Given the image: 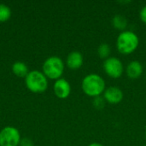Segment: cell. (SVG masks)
<instances>
[{
    "mask_svg": "<svg viewBox=\"0 0 146 146\" xmlns=\"http://www.w3.org/2000/svg\"><path fill=\"white\" fill-rule=\"evenodd\" d=\"M105 102L106 101L104 98V97L99 96V97L94 98V99H93V106L97 110H102L105 106Z\"/></svg>",
    "mask_w": 146,
    "mask_h": 146,
    "instance_id": "9a60e30c",
    "label": "cell"
},
{
    "mask_svg": "<svg viewBox=\"0 0 146 146\" xmlns=\"http://www.w3.org/2000/svg\"><path fill=\"white\" fill-rule=\"evenodd\" d=\"M12 71L16 76H18V77H25V78L29 73L27 66L22 62H15L12 65Z\"/></svg>",
    "mask_w": 146,
    "mask_h": 146,
    "instance_id": "8fae6325",
    "label": "cell"
},
{
    "mask_svg": "<svg viewBox=\"0 0 146 146\" xmlns=\"http://www.w3.org/2000/svg\"><path fill=\"white\" fill-rule=\"evenodd\" d=\"M139 44V38L138 35L129 30L121 32L116 38L117 50L123 55H129L134 52Z\"/></svg>",
    "mask_w": 146,
    "mask_h": 146,
    "instance_id": "7a4b0ae2",
    "label": "cell"
},
{
    "mask_svg": "<svg viewBox=\"0 0 146 146\" xmlns=\"http://www.w3.org/2000/svg\"><path fill=\"white\" fill-rule=\"evenodd\" d=\"M143 66L140 62L134 60L130 62L126 68V73L128 78L132 80L139 79L143 74Z\"/></svg>",
    "mask_w": 146,
    "mask_h": 146,
    "instance_id": "30bf717a",
    "label": "cell"
},
{
    "mask_svg": "<svg viewBox=\"0 0 146 146\" xmlns=\"http://www.w3.org/2000/svg\"><path fill=\"white\" fill-rule=\"evenodd\" d=\"M104 98L110 104H118L123 99V92L118 86H110L105 89Z\"/></svg>",
    "mask_w": 146,
    "mask_h": 146,
    "instance_id": "52a82bcc",
    "label": "cell"
},
{
    "mask_svg": "<svg viewBox=\"0 0 146 146\" xmlns=\"http://www.w3.org/2000/svg\"><path fill=\"white\" fill-rule=\"evenodd\" d=\"M110 53H111V48L110 44H108L107 43L101 44L98 48V55L102 59L106 60L107 58H109L110 56Z\"/></svg>",
    "mask_w": 146,
    "mask_h": 146,
    "instance_id": "4fadbf2b",
    "label": "cell"
},
{
    "mask_svg": "<svg viewBox=\"0 0 146 146\" xmlns=\"http://www.w3.org/2000/svg\"><path fill=\"white\" fill-rule=\"evenodd\" d=\"M145 138H146V130H145Z\"/></svg>",
    "mask_w": 146,
    "mask_h": 146,
    "instance_id": "d6986e66",
    "label": "cell"
},
{
    "mask_svg": "<svg viewBox=\"0 0 146 146\" xmlns=\"http://www.w3.org/2000/svg\"><path fill=\"white\" fill-rule=\"evenodd\" d=\"M112 25L115 29L123 32L127 27V19L122 15H115L112 19Z\"/></svg>",
    "mask_w": 146,
    "mask_h": 146,
    "instance_id": "7c38bea8",
    "label": "cell"
},
{
    "mask_svg": "<svg viewBox=\"0 0 146 146\" xmlns=\"http://www.w3.org/2000/svg\"><path fill=\"white\" fill-rule=\"evenodd\" d=\"M88 146H104L102 144H100V143H97V142H94V143H92V144H90Z\"/></svg>",
    "mask_w": 146,
    "mask_h": 146,
    "instance_id": "ac0fdd59",
    "label": "cell"
},
{
    "mask_svg": "<svg viewBox=\"0 0 146 146\" xmlns=\"http://www.w3.org/2000/svg\"><path fill=\"white\" fill-rule=\"evenodd\" d=\"M84 62L83 55L80 51H72L68 55L67 66L72 70L79 69Z\"/></svg>",
    "mask_w": 146,
    "mask_h": 146,
    "instance_id": "9c48e42d",
    "label": "cell"
},
{
    "mask_svg": "<svg viewBox=\"0 0 146 146\" xmlns=\"http://www.w3.org/2000/svg\"><path fill=\"white\" fill-rule=\"evenodd\" d=\"M43 71L46 77L51 80H58L63 74L64 63L60 57L50 56L44 61L43 64Z\"/></svg>",
    "mask_w": 146,
    "mask_h": 146,
    "instance_id": "277c9868",
    "label": "cell"
},
{
    "mask_svg": "<svg viewBox=\"0 0 146 146\" xmlns=\"http://www.w3.org/2000/svg\"><path fill=\"white\" fill-rule=\"evenodd\" d=\"M21 142L19 131L13 127H6L0 132V146H17Z\"/></svg>",
    "mask_w": 146,
    "mask_h": 146,
    "instance_id": "8992f818",
    "label": "cell"
},
{
    "mask_svg": "<svg viewBox=\"0 0 146 146\" xmlns=\"http://www.w3.org/2000/svg\"><path fill=\"white\" fill-rule=\"evenodd\" d=\"M11 16V10L6 4H0V22H4L8 21Z\"/></svg>",
    "mask_w": 146,
    "mask_h": 146,
    "instance_id": "5bb4252c",
    "label": "cell"
},
{
    "mask_svg": "<svg viewBox=\"0 0 146 146\" xmlns=\"http://www.w3.org/2000/svg\"><path fill=\"white\" fill-rule=\"evenodd\" d=\"M20 145L21 146H33V143L28 139H24L22 140H21L20 142Z\"/></svg>",
    "mask_w": 146,
    "mask_h": 146,
    "instance_id": "e0dca14e",
    "label": "cell"
},
{
    "mask_svg": "<svg viewBox=\"0 0 146 146\" xmlns=\"http://www.w3.org/2000/svg\"><path fill=\"white\" fill-rule=\"evenodd\" d=\"M139 17H140L141 21L146 24V5L141 9V10L139 12Z\"/></svg>",
    "mask_w": 146,
    "mask_h": 146,
    "instance_id": "2e32d148",
    "label": "cell"
},
{
    "mask_svg": "<svg viewBox=\"0 0 146 146\" xmlns=\"http://www.w3.org/2000/svg\"><path fill=\"white\" fill-rule=\"evenodd\" d=\"M103 68L105 74L112 79H118L121 77L124 72V67L121 61L115 56H110L104 60Z\"/></svg>",
    "mask_w": 146,
    "mask_h": 146,
    "instance_id": "5b68a950",
    "label": "cell"
},
{
    "mask_svg": "<svg viewBox=\"0 0 146 146\" xmlns=\"http://www.w3.org/2000/svg\"><path fill=\"white\" fill-rule=\"evenodd\" d=\"M25 81L27 87L35 93L43 92L48 87L47 77L38 70L29 72L25 78Z\"/></svg>",
    "mask_w": 146,
    "mask_h": 146,
    "instance_id": "3957f363",
    "label": "cell"
},
{
    "mask_svg": "<svg viewBox=\"0 0 146 146\" xmlns=\"http://www.w3.org/2000/svg\"><path fill=\"white\" fill-rule=\"evenodd\" d=\"M54 92L58 98H67L71 93V86L69 82L62 78L56 80L54 84Z\"/></svg>",
    "mask_w": 146,
    "mask_h": 146,
    "instance_id": "ba28073f",
    "label": "cell"
},
{
    "mask_svg": "<svg viewBox=\"0 0 146 146\" xmlns=\"http://www.w3.org/2000/svg\"><path fill=\"white\" fill-rule=\"evenodd\" d=\"M145 146H146V145H145Z\"/></svg>",
    "mask_w": 146,
    "mask_h": 146,
    "instance_id": "ffe728a7",
    "label": "cell"
},
{
    "mask_svg": "<svg viewBox=\"0 0 146 146\" xmlns=\"http://www.w3.org/2000/svg\"><path fill=\"white\" fill-rule=\"evenodd\" d=\"M81 88L86 95L94 98L104 94L106 89V84L104 78L100 75L89 74L83 79Z\"/></svg>",
    "mask_w": 146,
    "mask_h": 146,
    "instance_id": "6da1fadb",
    "label": "cell"
}]
</instances>
